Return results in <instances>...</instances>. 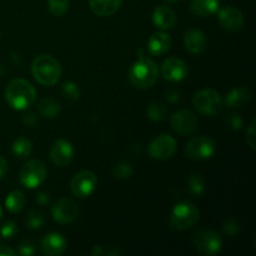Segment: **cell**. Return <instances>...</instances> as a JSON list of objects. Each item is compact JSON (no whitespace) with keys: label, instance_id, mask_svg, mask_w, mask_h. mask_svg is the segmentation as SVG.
I'll return each instance as SVG.
<instances>
[{"label":"cell","instance_id":"obj_1","mask_svg":"<svg viewBox=\"0 0 256 256\" xmlns=\"http://www.w3.org/2000/svg\"><path fill=\"white\" fill-rule=\"evenodd\" d=\"M159 69L156 62L145 56L142 49L138 50V60L129 70L130 84L138 89H148L156 82Z\"/></svg>","mask_w":256,"mask_h":256},{"label":"cell","instance_id":"obj_2","mask_svg":"<svg viewBox=\"0 0 256 256\" xmlns=\"http://www.w3.org/2000/svg\"><path fill=\"white\" fill-rule=\"evenodd\" d=\"M32 72L34 79L44 86H52L62 76L60 62L49 54L38 55L32 64Z\"/></svg>","mask_w":256,"mask_h":256},{"label":"cell","instance_id":"obj_3","mask_svg":"<svg viewBox=\"0 0 256 256\" xmlns=\"http://www.w3.org/2000/svg\"><path fill=\"white\" fill-rule=\"evenodd\" d=\"M36 98V92L29 82L24 79H14L5 89V100L14 110H25Z\"/></svg>","mask_w":256,"mask_h":256},{"label":"cell","instance_id":"obj_4","mask_svg":"<svg viewBox=\"0 0 256 256\" xmlns=\"http://www.w3.org/2000/svg\"><path fill=\"white\" fill-rule=\"evenodd\" d=\"M200 218V212L192 202H180L170 212L169 224L175 230H185L194 226Z\"/></svg>","mask_w":256,"mask_h":256},{"label":"cell","instance_id":"obj_5","mask_svg":"<svg viewBox=\"0 0 256 256\" xmlns=\"http://www.w3.org/2000/svg\"><path fill=\"white\" fill-rule=\"evenodd\" d=\"M192 104L200 114L205 116L216 115L222 108V98L212 89L200 90L192 96Z\"/></svg>","mask_w":256,"mask_h":256},{"label":"cell","instance_id":"obj_6","mask_svg":"<svg viewBox=\"0 0 256 256\" xmlns=\"http://www.w3.org/2000/svg\"><path fill=\"white\" fill-rule=\"evenodd\" d=\"M192 240L195 249L202 255H216L222 249V236L212 230H198L194 232Z\"/></svg>","mask_w":256,"mask_h":256},{"label":"cell","instance_id":"obj_7","mask_svg":"<svg viewBox=\"0 0 256 256\" xmlns=\"http://www.w3.org/2000/svg\"><path fill=\"white\" fill-rule=\"evenodd\" d=\"M48 170L44 162L39 159L29 160L20 170V182L28 189H35L46 179Z\"/></svg>","mask_w":256,"mask_h":256},{"label":"cell","instance_id":"obj_8","mask_svg":"<svg viewBox=\"0 0 256 256\" xmlns=\"http://www.w3.org/2000/svg\"><path fill=\"white\" fill-rule=\"evenodd\" d=\"M215 149L216 146L212 138L196 136L188 142L185 152L192 160H206L214 155Z\"/></svg>","mask_w":256,"mask_h":256},{"label":"cell","instance_id":"obj_9","mask_svg":"<svg viewBox=\"0 0 256 256\" xmlns=\"http://www.w3.org/2000/svg\"><path fill=\"white\" fill-rule=\"evenodd\" d=\"M176 152V140L169 134H162L155 138L148 148L150 158L155 160L170 159Z\"/></svg>","mask_w":256,"mask_h":256},{"label":"cell","instance_id":"obj_10","mask_svg":"<svg viewBox=\"0 0 256 256\" xmlns=\"http://www.w3.org/2000/svg\"><path fill=\"white\" fill-rule=\"evenodd\" d=\"M98 184V178L90 170H82L79 172L70 182V189L76 198H88L92 194Z\"/></svg>","mask_w":256,"mask_h":256},{"label":"cell","instance_id":"obj_11","mask_svg":"<svg viewBox=\"0 0 256 256\" xmlns=\"http://www.w3.org/2000/svg\"><path fill=\"white\" fill-rule=\"evenodd\" d=\"M79 206L75 202L70 199L58 200L52 208V219L59 224H70L75 222L79 216Z\"/></svg>","mask_w":256,"mask_h":256},{"label":"cell","instance_id":"obj_12","mask_svg":"<svg viewBox=\"0 0 256 256\" xmlns=\"http://www.w3.org/2000/svg\"><path fill=\"white\" fill-rule=\"evenodd\" d=\"M170 122H172V130L182 135L192 134L198 128L196 115L190 112V110H179V112H176L175 114H172Z\"/></svg>","mask_w":256,"mask_h":256},{"label":"cell","instance_id":"obj_13","mask_svg":"<svg viewBox=\"0 0 256 256\" xmlns=\"http://www.w3.org/2000/svg\"><path fill=\"white\" fill-rule=\"evenodd\" d=\"M74 158V148L68 140L58 139L50 149V160L56 166H66Z\"/></svg>","mask_w":256,"mask_h":256},{"label":"cell","instance_id":"obj_14","mask_svg":"<svg viewBox=\"0 0 256 256\" xmlns=\"http://www.w3.org/2000/svg\"><path fill=\"white\" fill-rule=\"evenodd\" d=\"M188 72H189L188 65L179 58H169L162 62V74L168 82H182L186 78Z\"/></svg>","mask_w":256,"mask_h":256},{"label":"cell","instance_id":"obj_15","mask_svg":"<svg viewBox=\"0 0 256 256\" xmlns=\"http://www.w3.org/2000/svg\"><path fill=\"white\" fill-rule=\"evenodd\" d=\"M218 18L220 25L229 32H238L244 26V15L234 6H225L220 9Z\"/></svg>","mask_w":256,"mask_h":256},{"label":"cell","instance_id":"obj_16","mask_svg":"<svg viewBox=\"0 0 256 256\" xmlns=\"http://www.w3.org/2000/svg\"><path fill=\"white\" fill-rule=\"evenodd\" d=\"M66 240L60 232H50L42 242V252L48 256L62 255L66 249Z\"/></svg>","mask_w":256,"mask_h":256},{"label":"cell","instance_id":"obj_17","mask_svg":"<svg viewBox=\"0 0 256 256\" xmlns=\"http://www.w3.org/2000/svg\"><path fill=\"white\" fill-rule=\"evenodd\" d=\"M152 22L162 30H170L176 24V14L172 8L160 5L152 12Z\"/></svg>","mask_w":256,"mask_h":256},{"label":"cell","instance_id":"obj_18","mask_svg":"<svg viewBox=\"0 0 256 256\" xmlns=\"http://www.w3.org/2000/svg\"><path fill=\"white\" fill-rule=\"evenodd\" d=\"M172 46V39L169 34L164 32H156L148 40V52L152 55H162Z\"/></svg>","mask_w":256,"mask_h":256},{"label":"cell","instance_id":"obj_19","mask_svg":"<svg viewBox=\"0 0 256 256\" xmlns=\"http://www.w3.org/2000/svg\"><path fill=\"white\" fill-rule=\"evenodd\" d=\"M122 0H89L92 12L100 18L114 15L120 9Z\"/></svg>","mask_w":256,"mask_h":256},{"label":"cell","instance_id":"obj_20","mask_svg":"<svg viewBox=\"0 0 256 256\" xmlns=\"http://www.w3.org/2000/svg\"><path fill=\"white\" fill-rule=\"evenodd\" d=\"M185 48L192 54H202L206 49V38L204 32L198 29L189 30L184 36Z\"/></svg>","mask_w":256,"mask_h":256},{"label":"cell","instance_id":"obj_21","mask_svg":"<svg viewBox=\"0 0 256 256\" xmlns=\"http://www.w3.org/2000/svg\"><path fill=\"white\" fill-rule=\"evenodd\" d=\"M252 100V92L245 86L234 88L225 98V105L228 108H242Z\"/></svg>","mask_w":256,"mask_h":256},{"label":"cell","instance_id":"obj_22","mask_svg":"<svg viewBox=\"0 0 256 256\" xmlns=\"http://www.w3.org/2000/svg\"><path fill=\"white\" fill-rule=\"evenodd\" d=\"M219 9V0H192L190 10L198 16L206 18L215 14Z\"/></svg>","mask_w":256,"mask_h":256},{"label":"cell","instance_id":"obj_23","mask_svg":"<svg viewBox=\"0 0 256 256\" xmlns=\"http://www.w3.org/2000/svg\"><path fill=\"white\" fill-rule=\"evenodd\" d=\"M38 110L42 116L46 118V119H54L59 115L60 104L52 98H44L38 102Z\"/></svg>","mask_w":256,"mask_h":256},{"label":"cell","instance_id":"obj_24","mask_svg":"<svg viewBox=\"0 0 256 256\" xmlns=\"http://www.w3.org/2000/svg\"><path fill=\"white\" fill-rule=\"evenodd\" d=\"M25 202H26V199H25L24 192L20 190H14L5 199V206L9 212H19L24 209Z\"/></svg>","mask_w":256,"mask_h":256},{"label":"cell","instance_id":"obj_25","mask_svg":"<svg viewBox=\"0 0 256 256\" xmlns=\"http://www.w3.org/2000/svg\"><path fill=\"white\" fill-rule=\"evenodd\" d=\"M12 154L18 158H26L32 154V142L26 138H19L12 142Z\"/></svg>","mask_w":256,"mask_h":256},{"label":"cell","instance_id":"obj_26","mask_svg":"<svg viewBox=\"0 0 256 256\" xmlns=\"http://www.w3.org/2000/svg\"><path fill=\"white\" fill-rule=\"evenodd\" d=\"M168 109L165 106V104L160 102H154L149 105L148 108V116L152 122H162L166 118Z\"/></svg>","mask_w":256,"mask_h":256},{"label":"cell","instance_id":"obj_27","mask_svg":"<svg viewBox=\"0 0 256 256\" xmlns=\"http://www.w3.org/2000/svg\"><path fill=\"white\" fill-rule=\"evenodd\" d=\"M44 222H45L44 214H42V212H38V210H32V212H30L29 214H28L26 219H25V224H26V226L32 230L40 229V228L44 225Z\"/></svg>","mask_w":256,"mask_h":256},{"label":"cell","instance_id":"obj_28","mask_svg":"<svg viewBox=\"0 0 256 256\" xmlns=\"http://www.w3.org/2000/svg\"><path fill=\"white\" fill-rule=\"evenodd\" d=\"M188 184H189V189L192 194L202 195L204 192V179H202V176L200 174L192 172L189 176V180H188Z\"/></svg>","mask_w":256,"mask_h":256},{"label":"cell","instance_id":"obj_29","mask_svg":"<svg viewBox=\"0 0 256 256\" xmlns=\"http://www.w3.org/2000/svg\"><path fill=\"white\" fill-rule=\"evenodd\" d=\"M48 8L55 16H62L69 9V0H48Z\"/></svg>","mask_w":256,"mask_h":256},{"label":"cell","instance_id":"obj_30","mask_svg":"<svg viewBox=\"0 0 256 256\" xmlns=\"http://www.w3.org/2000/svg\"><path fill=\"white\" fill-rule=\"evenodd\" d=\"M62 92L64 96H66L70 100H78L80 98V89L74 82H64L62 86Z\"/></svg>","mask_w":256,"mask_h":256},{"label":"cell","instance_id":"obj_31","mask_svg":"<svg viewBox=\"0 0 256 256\" xmlns=\"http://www.w3.org/2000/svg\"><path fill=\"white\" fill-rule=\"evenodd\" d=\"M132 164L128 162H119L114 169V175L115 178H118V179H122V180L129 179V178L132 176Z\"/></svg>","mask_w":256,"mask_h":256},{"label":"cell","instance_id":"obj_32","mask_svg":"<svg viewBox=\"0 0 256 256\" xmlns=\"http://www.w3.org/2000/svg\"><path fill=\"white\" fill-rule=\"evenodd\" d=\"M18 232L16 225L12 222H6L2 228H0V235L5 239H10V238L14 236Z\"/></svg>","mask_w":256,"mask_h":256},{"label":"cell","instance_id":"obj_33","mask_svg":"<svg viewBox=\"0 0 256 256\" xmlns=\"http://www.w3.org/2000/svg\"><path fill=\"white\" fill-rule=\"evenodd\" d=\"M222 230H224L225 234L229 235V236H234V235H236L238 232H239L240 226L239 224H238L236 220L228 219L226 222H224V225H222Z\"/></svg>","mask_w":256,"mask_h":256},{"label":"cell","instance_id":"obj_34","mask_svg":"<svg viewBox=\"0 0 256 256\" xmlns=\"http://www.w3.org/2000/svg\"><path fill=\"white\" fill-rule=\"evenodd\" d=\"M34 252H35L34 244H32V242H29V240H25V242H22V244L19 245V254L20 255L32 256V255H34Z\"/></svg>","mask_w":256,"mask_h":256},{"label":"cell","instance_id":"obj_35","mask_svg":"<svg viewBox=\"0 0 256 256\" xmlns=\"http://www.w3.org/2000/svg\"><path fill=\"white\" fill-rule=\"evenodd\" d=\"M228 125L232 130H240L242 126V118L239 114H232L228 118Z\"/></svg>","mask_w":256,"mask_h":256},{"label":"cell","instance_id":"obj_36","mask_svg":"<svg viewBox=\"0 0 256 256\" xmlns=\"http://www.w3.org/2000/svg\"><path fill=\"white\" fill-rule=\"evenodd\" d=\"M255 140H256V136H255V119H254L246 132V142L248 145L252 148V150H255V145H256Z\"/></svg>","mask_w":256,"mask_h":256},{"label":"cell","instance_id":"obj_37","mask_svg":"<svg viewBox=\"0 0 256 256\" xmlns=\"http://www.w3.org/2000/svg\"><path fill=\"white\" fill-rule=\"evenodd\" d=\"M22 122H24L26 126L32 128L38 122V118L34 112H26V114L22 116Z\"/></svg>","mask_w":256,"mask_h":256},{"label":"cell","instance_id":"obj_38","mask_svg":"<svg viewBox=\"0 0 256 256\" xmlns=\"http://www.w3.org/2000/svg\"><path fill=\"white\" fill-rule=\"evenodd\" d=\"M15 255V252L10 249L6 245H0V256H12Z\"/></svg>","mask_w":256,"mask_h":256},{"label":"cell","instance_id":"obj_39","mask_svg":"<svg viewBox=\"0 0 256 256\" xmlns=\"http://www.w3.org/2000/svg\"><path fill=\"white\" fill-rule=\"evenodd\" d=\"M6 172H8V162L6 160L0 155V179L6 174Z\"/></svg>","mask_w":256,"mask_h":256},{"label":"cell","instance_id":"obj_40","mask_svg":"<svg viewBox=\"0 0 256 256\" xmlns=\"http://www.w3.org/2000/svg\"><path fill=\"white\" fill-rule=\"evenodd\" d=\"M36 202H39V204L44 205L49 202V196H48V194H45V192H40V194L36 196Z\"/></svg>","mask_w":256,"mask_h":256},{"label":"cell","instance_id":"obj_41","mask_svg":"<svg viewBox=\"0 0 256 256\" xmlns=\"http://www.w3.org/2000/svg\"><path fill=\"white\" fill-rule=\"evenodd\" d=\"M165 2H179V0H165Z\"/></svg>","mask_w":256,"mask_h":256},{"label":"cell","instance_id":"obj_42","mask_svg":"<svg viewBox=\"0 0 256 256\" xmlns=\"http://www.w3.org/2000/svg\"><path fill=\"white\" fill-rule=\"evenodd\" d=\"M2 206H0V220H2Z\"/></svg>","mask_w":256,"mask_h":256}]
</instances>
